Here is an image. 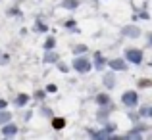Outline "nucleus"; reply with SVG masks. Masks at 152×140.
Here are the masks:
<instances>
[{
  "mask_svg": "<svg viewBox=\"0 0 152 140\" xmlns=\"http://www.w3.org/2000/svg\"><path fill=\"white\" fill-rule=\"evenodd\" d=\"M71 67H73L77 73H89V71L93 69V62H91L87 56H81V54H79L77 58H73V62H71Z\"/></svg>",
  "mask_w": 152,
  "mask_h": 140,
  "instance_id": "obj_1",
  "label": "nucleus"
},
{
  "mask_svg": "<svg viewBox=\"0 0 152 140\" xmlns=\"http://www.w3.org/2000/svg\"><path fill=\"white\" fill-rule=\"evenodd\" d=\"M125 59L129 63H135V65H141L142 63V52L139 48H127L125 52Z\"/></svg>",
  "mask_w": 152,
  "mask_h": 140,
  "instance_id": "obj_2",
  "label": "nucleus"
},
{
  "mask_svg": "<svg viewBox=\"0 0 152 140\" xmlns=\"http://www.w3.org/2000/svg\"><path fill=\"white\" fill-rule=\"evenodd\" d=\"M121 102H123V106H127V107H135L139 104V96L135 90H125V92L121 94Z\"/></svg>",
  "mask_w": 152,
  "mask_h": 140,
  "instance_id": "obj_3",
  "label": "nucleus"
},
{
  "mask_svg": "<svg viewBox=\"0 0 152 140\" xmlns=\"http://www.w3.org/2000/svg\"><path fill=\"white\" fill-rule=\"evenodd\" d=\"M121 35L123 37H129V38H137L141 35V29L137 25H125V27H121Z\"/></svg>",
  "mask_w": 152,
  "mask_h": 140,
  "instance_id": "obj_4",
  "label": "nucleus"
},
{
  "mask_svg": "<svg viewBox=\"0 0 152 140\" xmlns=\"http://www.w3.org/2000/svg\"><path fill=\"white\" fill-rule=\"evenodd\" d=\"M108 65H110L114 71H125V69H127L125 59H121V58H114V59H110V62H108Z\"/></svg>",
  "mask_w": 152,
  "mask_h": 140,
  "instance_id": "obj_5",
  "label": "nucleus"
},
{
  "mask_svg": "<svg viewBox=\"0 0 152 140\" xmlns=\"http://www.w3.org/2000/svg\"><path fill=\"white\" fill-rule=\"evenodd\" d=\"M2 134L4 136H15L18 134V125H14V123H6V125H2Z\"/></svg>",
  "mask_w": 152,
  "mask_h": 140,
  "instance_id": "obj_6",
  "label": "nucleus"
},
{
  "mask_svg": "<svg viewBox=\"0 0 152 140\" xmlns=\"http://www.w3.org/2000/svg\"><path fill=\"white\" fill-rule=\"evenodd\" d=\"M94 67H96V69H104V65H108V62H106V58H104L102 56V52H96V54H94Z\"/></svg>",
  "mask_w": 152,
  "mask_h": 140,
  "instance_id": "obj_7",
  "label": "nucleus"
},
{
  "mask_svg": "<svg viewBox=\"0 0 152 140\" xmlns=\"http://www.w3.org/2000/svg\"><path fill=\"white\" fill-rule=\"evenodd\" d=\"M12 121V111H8L6 107L0 110V125H6V123Z\"/></svg>",
  "mask_w": 152,
  "mask_h": 140,
  "instance_id": "obj_8",
  "label": "nucleus"
},
{
  "mask_svg": "<svg viewBox=\"0 0 152 140\" xmlns=\"http://www.w3.org/2000/svg\"><path fill=\"white\" fill-rule=\"evenodd\" d=\"M104 86H106V88H114V86H115L114 73H106V75H104Z\"/></svg>",
  "mask_w": 152,
  "mask_h": 140,
  "instance_id": "obj_9",
  "label": "nucleus"
},
{
  "mask_svg": "<svg viewBox=\"0 0 152 140\" xmlns=\"http://www.w3.org/2000/svg\"><path fill=\"white\" fill-rule=\"evenodd\" d=\"M45 63H52V62H58V54H54L52 50H46L45 54V59H42Z\"/></svg>",
  "mask_w": 152,
  "mask_h": 140,
  "instance_id": "obj_10",
  "label": "nucleus"
},
{
  "mask_svg": "<svg viewBox=\"0 0 152 140\" xmlns=\"http://www.w3.org/2000/svg\"><path fill=\"white\" fill-rule=\"evenodd\" d=\"M52 127H54L56 131L64 129V127H66V119H64V117H56V119H52Z\"/></svg>",
  "mask_w": 152,
  "mask_h": 140,
  "instance_id": "obj_11",
  "label": "nucleus"
},
{
  "mask_svg": "<svg viewBox=\"0 0 152 140\" xmlns=\"http://www.w3.org/2000/svg\"><path fill=\"white\" fill-rule=\"evenodd\" d=\"M27 102H29V94H18V98H15V106H19V107H21V106H25V104Z\"/></svg>",
  "mask_w": 152,
  "mask_h": 140,
  "instance_id": "obj_12",
  "label": "nucleus"
},
{
  "mask_svg": "<svg viewBox=\"0 0 152 140\" xmlns=\"http://www.w3.org/2000/svg\"><path fill=\"white\" fill-rule=\"evenodd\" d=\"M96 102H98V106H108V104H110V96L108 94H98Z\"/></svg>",
  "mask_w": 152,
  "mask_h": 140,
  "instance_id": "obj_13",
  "label": "nucleus"
},
{
  "mask_svg": "<svg viewBox=\"0 0 152 140\" xmlns=\"http://www.w3.org/2000/svg\"><path fill=\"white\" fill-rule=\"evenodd\" d=\"M54 46H56V41H54V37H48L42 48H45V52H46V50H54Z\"/></svg>",
  "mask_w": 152,
  "mask_h": 140,
  "instance_id": "obj_14",
  "label": "nucleus"
},
{
  "mask_svg": "<svg viewBox=\"0 0 152 140\" xmlns=\"http://www.w3.org/2000/svg\"><path fill=\"white\" fill-rule=\"evenodd\" d=\"M87 50H89V48H87L85 44H77V46L73 48V54H75V56H79V54H85Z\"/></svg>",
  "mask_w": 152,
  "mask_h": 140,
  "instance_id": "obj_15",
  "label": "nucleus"
},
{
  "mask_svg": "<svg viewBox=\"0 0 152 140\" xmlns=\"http://www.w3.org/2000/svg\"><path fill=\"white\" fill-rule=\"evenodd\" d=\"M37 31H42V33H46V31H48V27H46L45 23L41 21V19H37Z\"/></svg>",
  "mask_w": 152,
  "mask_h": 140,
  "instance_id": "obj_16",
  "label": "nucleus"
},
{
  "mask_svg": "<svg viewBox=\"0 0 152 140\" xmlns=\"http://www.w3.org/2000/svg\"><path fill=\"white\" fill-rule=\"evenodd\" d=\"M64 8H77V2H75V0H67V2L64 4Z\"/></svg>",
  "mask_w": 152,
  "mask_h": 140,
  "instance_id": "obj_17",
  "label": "nucleus"
},
{
  "mask_svg": "<svg viewBox=\"0 0 152 140\" xmlns=\"http://www.w3.org/2000/svg\"><path fill=\"white\" fill-rule=\"evenodd\" d=\"M45 94H46V90H37V92H35V98L42 100V98H45Z\"/></svg>",
  "mask_w": 152,
  "mask_h": 140,
  "instance_id": "obj_18",
  "label": "nucleus"
},
{
  "mask_svg": "<svg viewBox=\"0 0 152 140\" xmlns=\"http://www.w3.org/2000/svg\"><path fill=\"white\" fill-rule=\"evenodd\" d=\"M139 86H141V88H146V86H152V83L150 81H141V83H139Z\"/></svg>",
  "mask_w": 152,
  "mask_h": 140,
  "instance_id": "obj_19",
  "label": "nucleus"
},
{
  "mask_svg": "<svg viewBox=\"0 0 152 140\" xmlns=\"http://www.w3.org/2000/svg\"><path fill=\"white\" fill-rule=\"evenodd\" d=\"M56 90H58L56 85H48V86H46V92H56Z\"/></svg>",
  "mask_w": 152,
  "mask_h": 140,
  "instance_id": "obj_20",
  "label": "nucleus"
},
{
  "mask_svg": "<svg viewBox=\"0 0 152 140\" xmlns=\"http://www.w3.org/2000/svg\"><path fill=\"white\" fill-rule=\"evenodd\" d=\"M58 67H60V71H64V73H66V71L69 69V67H67V65H64V63H60V62H58Z\"/></svg>",
  "mask_w": 152,
  "mask_h": 140,
  "instance_id": "obj_21",
  "label": "nucleus"
},
{
  "mask_svg": "<svg viewBox=\"0 0 152 140\" xmlns=\"http://www.w3.org/2000/svg\"><path fill=\"white\" fill-rule=\"evenodd\" d=\"M108 117V111H100V113H98V119H106Z\"/></svg>",
  "mask_w": 152,
  "mask_h": 140,
  "instance_id": "obj_22",
  "label": "nucleus"
},
{
  "mask_svg": "<svg viewBox=\"0 0 152 140\" xmlns=\"http://www.w3.org/2000/svg\"><path fill=\"white\" fill-rule=\"evenodd\" d=\"M6 106H8V102H6V100H0V110H4Z\"/></svg>",
  "mask_w": 152,
  "mask_h": 140,
  "instance_id": "obj_23",
  "label": "nucleus"
},
{
  "mask_svg": "<svg viewBox=\"0 0 152 140\" xmlns=\"http://www.w3.org/2000/svg\"><path fill=\"white\" fill-rule=\"evenodd\" d=\"M139 17H141V19H148V14H146V12H141V15H139Z\"/></svg>",
  "mask_w": 152,
  "mask_h": 140,
  "instance_id": "obj_24",
  "label": "nucleus"
},
{
  "mask_svg": "<svg viewBox=\"0 0 152 140\" xmlns=\"http://www.w3.org/2000/svg\"><path fill=\"white\" fill-rule=\"evenodd\" d=\"M66 27H69V29H71V27H75V21H66Z\"/></svg>",
  "mask_w": 152,
  "mask_h": 140,
  "instance_id": "obj_25",
  "label": "nucleus"
},
{
  "mask_svg": "<svg viewBox=\"0 0 152 140\" xmlns=\"http://www.w3.org/2000/svg\"><path fill=\"white\" fill-rule=\"evenodd\" d=\"M146 115H148V117L152 119V107H148V111H146Z\"/></svg>",
  "mask_w": 152,
  "mask_h": 140,
  "instance_id": "obj_26",
  "label": "nucleus"
},
{
  "mask_svg": "<svg viewBox=\"0 0 152 140\" xmlns=\"http://www.w3.org/2000/svg\"><path fill=\"white\" fill-rule=\"evenodd\" d=\"M148 42H150V46H152V33L148 35Z\"/></svg>",
  "mask_w": 152,
  "mask_h": 140,
  "instance_id": "obj_27",
  "label": "nucleus"
}]
</instances>
